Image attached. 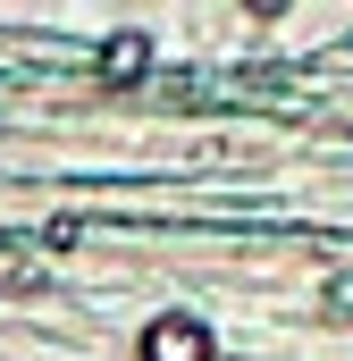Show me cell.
Listing matches in <instances>:
<instances>
[{
  "label": "cell",
  "instance_id": "obj_2",
  "mask_svg": "<svg viewBox=\"0 0 353 361\" xmlns=\"http://www.w3.org/2000/svg\"><path fill=\"white\" fill-rule=\"evenodd\" d=\"M101 59H109V76H135V59H143V42H135V34H118V42H109Z\"/></svg>",
  "mask_w": 353,
  "mask_h": 361
},
{
  "label": "cell",
  "instance_id": "obj_1",
  "mask_svg": "<svg viewBox=\"0 0 353 361\" xmlns=\"http://www.w3.org/2000/svg\"><path fill=\"white\" fill-rule=\"evenodd\" d=\"M143 361H210V336H202V319H185V311L152 319V328H143Z\"/></svg>",
  "mask_w": 353,
  "mask_h": 361
}]
</instances>
